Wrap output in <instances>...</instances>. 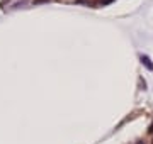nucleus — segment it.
Instances as JSON below:
<instances>
[{
  "mask_svg": "<svg viewBox=\"0 0 153 144\" xmlns=\"http://www.w3.org/2000/svg\"><path fill=\"white\" fill-rule=\"evenodd\" d=\"M141 61H143V63H145V66H146L148 70H153V65H152V61L148 60L146 56H141Z\"/></svg>",
  "mask_w": 153,
  "mask_h": 144,
  "instance_id": "nucleus-1",
  "label": "nucleus"
}]
</instances>
